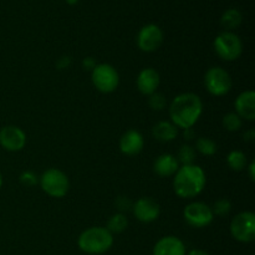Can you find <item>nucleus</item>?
Instances as JSON below:
<instances>
[{
  "label": "nucleus",
  "mask_w": 255,
  "mask_h": 255,
  "mask_svg": "<svg viewBox=\"0 0 255 255\" xmlns=\"http://www.w3.org/2000/svg\"><path fill=\"white\" fill-rule=\"evenodd\" d=\"M187 255H209L206 251H202V249H193V251L189 252Z\"/></svg>",
  "instance_id": "34"
},
{
  "label": "nucleus",
  "mask_w": 255,
  "mask_h": 255,
  "mask_svg": "<svg viewBox=\"0 0 255 255\" xmlns=\"http://www.w3.org/2000/svg\"><path fill=\"white\" fill-rule=\"evenodd\" d=\"M127 224H128V222H127L126 217L122 213H116L109 219L106 229L111 234H119L127 228Z\"/></svg>",
  "instance_id": "20"
},
{
  "label": "nucleus",
  "mask_w": 255,
  "mask_h": 255,
  "mask_svg": "<svg viewBox=\"0 0 255 255\" xmlns=\"http://www.w3.org/2000/svg\"><path fill=\"white\" fill-rule=\"evenodd\" d=\"M184 139H187V141H191V139H193L194 137H196V133H194L193 128H186L184 129Z\"/></svg>",
  "instance_id": "31"
},
{
  "label": "nucleus",
  "mask_w": 255,
  "mask_h": 255,
  "mask_svg": "<svg viewBox=\"0 0 255 255\" xmlns=\"http://www.w3.org/2000/svg\"><path fill=\"white\" fill-rule=\"evenodd\" d=\"M206 186V173L196 164L179 167L174 174L173 187L177 196L182 198H193L203 191Z\"/></svg>",
  "instance_id": "2"
},
{
  "label": "nucleus",
  "mask_w": 255,
  "mask_h": 255,
  "mask_svg": "<svg viewBox=\"0 0 255 255\" xmlns=\"http://www.w3.org/2000/svg\"><path fill=\"white\" fill-rule=\"evenodd\" d=\"M70 62H71V60H70V57H61V59L59 60V62H57V66L60 67V69H66L67 66L70 65Z\"/></svg>",
  "instance_id": "30"
},
{
  "label": "nucleus",
  "mask_w": 255,
  "mask_h": 255,
  "mask_svg": "<svg viewBox=\"0 0 255 255\" xmlns=\"http://www.w3.org/2000/svg\"><path fill=\"white\" fill-rule=\"evenodd\" d=\"M227 163L233 171H243L247 166V156L242 151H232L227 157Z\"/></svg>",
  "instance_id": "21"
},
{
  "label": "nucleus",
  "mask_w": 255,
  "mask_h": 255,
  "mask_svg": "<svg viewBox=\"0 0 255 255\" xmlns=\"http://www.w3.org/2000/svg\"><path fill=\"white\" fill-rule=\"evenodd\" d=\"M231 233L242 243H251L255 238V216L252 212L237 214L231 223Z\"/></svg>",
  "instance_id": "7"
},
{
  "label": "nucleus",
  "mask_w": 255,
  "mask_h": 255,
  "mask_svg": "<svg viewBox=\"0 0 255 255\" xmlns=\"http://www.w3.org/2000/svg\"><path fill=\"white\" fill-rule=\"evenodd\" d=\"M148 104L149 106H151V109L156 110V111H161V110H163L164 107H166L167 100L162 94L154 92V94H152L151 96H149Z\"/></svg>",
  "instance_id": "26"
},
{
  "label": "nucleus",
  "mask_w": 255,
  "mask_h": 255,
  "mask_svg": "<svg viewBox=\"0 0 255 255\" xmlns=\"http://www.w3.org/2000/svg\"><path fill=\"white\" fill-rule=\"evenodd\" d=\"M116 206L121 212H127L131 209L132 203L128 198H126V197H119L116 201Z\"/></svg>",
  "instance_id": "28"
},
{
  "label": "nucleus",
  "mask_w": 255,
  "mask_h": 255,
  "mask_svg": "<svg viewBox=\"0 0 255 255\" xmlns=\"http://www.w3.org/2000/svg\"><path fill=\"white\" fill-rule=\"evenodd\" d=\"M26 143V134L17 126H5L0 129V146L10 152L21 151Z\"/></svg>",
  "instance_id": "11"
},
{
  "label": "nucleus",
  "mask_w": 255,
  "mask_h": 255,
  "mask_svg": "<svg viewBox=\"0 0 255 255\" xmlns=\"http://www.w3.org/2000/svg\"><path fill=\"white\" fill-rule=\"evenodd\" d=\"M184 219L194 228H204L213 221L214 213L209 206L202 202H193L184 208Z\"/></svg>",
  "instance_id": "9"
},
{
  "label": "nucleus",
  "mask_w": 255,
  "mask_h": 255,
  "mask_svg": "<svg viewBox=\"0 0 255 255\" xmlns=\"http://www.w3.org/2000/svg\"><path fill=\"white\" fill-rule=\"evenodd\" d=\"M67 1H69L70 4H76V2H77V0H67Z\"/></svg>",
  "instance_id": "35"
},
{
  "label": "nucleus",
  "mask_w": 255,
  "mask_h": 255,
  "mask_svg": "<svg viewBox=\"0 0 255 255\" xmlns=\"http://www.w3.org/2000/svg\"><path fill=\"white\" fill-rule=\"evenodd\" d=\"M237 115L248 121L255 120V94L253 91H244L236 100Z\"/></svg>",
  "instance_id": "16"
},
{
  "label": "nucleus",
  "mask_w": 255,
  "mask_h": 255,
  "mask_svg": "<svg viewBox=\"0 0 255 255\" xmlns=\"http://www.w3.org/2000/svg\"><path fill=\"white\" fill-rule=\"evenodd\" d=\"M163 42V32L157 25L149 24L142 27L137 36V45L144 52H153Z\"/></svg>",
  "instance_id": "10"
},
{
  "label": "nucleus",
  "mask_w": 255,
  "mask_h": 255,
  "mask_svg": "<svg viewBox=\"0 0 255 255\" xmlns=\"http://www.w3.org/2000/svg\"><path fill=\"white\" fill-rule=\"evenodd\" d=\"M204 85L213 96H224L232 89L231 75L222 67H211L204 75Z\"/></svg>",
  "instance_id": "8"
},
{
  "label": "nucleus",
  "mask_w": 255,
  "mask_h": 255,
  "mask_svg": "<svg viewBox=\"0 0 255 255\" xmlns=\"http://www.w3.org/2000/svg\"><path fill=\"white\" fill-rule=\"evenodd\" d=\"M42 191L50 197L61 198L66 196L70 188V182L66 174L57 168H50L41 176L40 179Z\"/></svg>",
  "instance_id": "4"
},
{
  "label": "nucleus",
  "mask_w": 255,
  "mask_h": 255,
  "mask_svg": "<svg viewBox=\"0 0 255 255\" xmlns=\"http://www.w3.org/2000/svg\"><path fill=\"white\" fill-rule=\"evenodd\" d=\"M232 209V204L231 202L228 201L227 198H221L214 203L213 206V213H216L217 216H227V214L231 212Z\"/></svg>",
  "instance_id": "25"
},
{
  "label": "nucleus",
  "mask_w": 255,
  "mask_h": 255,
  "mask_svg": "<svg viewBox=\"0 0 255 255\" xmlns=\"http://www.w3.org/2000/svg\"><path fill=\"white\" fill-rule=\"evenodd\" d=\"M203 111V104L198 95L186 92L176 96L169 107L172 124L181 128H192Z\"/></svg>",
  "instance_id": "1"
},
{
  "label": "nucleus",
  "mask_w": 255,
  "mask_h": 255,
  "mask_svg": "<svg viewBox=\"0 0 255 255\" xmlns=\"http://www.w3.org/2000/svg\"><path fill=\"white\" fill-rule=\"evenodd\" d=\"M194 159H196V151L189 144H184L179 148L178 151V163H182L183 166H189V164H194Z\"/></svg>",
  "instance_id": "23"
},
{
  "label": "nucleus",
  "mask_w": 255,
  "mask_h": 255,
  "mask_svg": "<svg viewBox=\"0 0 255 255\" xmlns=\"http://www.w3.org/2000/svg\"><path fill=\"white\" fill-rule=\"evenodd\" d=\"M242 22V14L237 9H229L223 14L221 19L222 26L228 30H233L238 27Z\"/></svg>",
  "instance_id": "19"
},
{
  "label": "nucleus",
  "mask_w": 255,
  "mask_h": 255,
  "mask_svg": "<svg viewBox=\"0 0 255 255\" xmlns=\"http://www.w3.org/2000/svg\"><path fill=\"white\" fill-rule=\"evenodd\" d=\"M159 212L161 209L158 203L148 197H142L133 204V214L139 222L143 223H151L156 221L159 216Z\"/></svg>",
  "instance_id": "12"
},
{
  "label": "nucleus",
  "mask_w": 255,
  "mask_h": 255,
  "mask_svg": "<svg viewBox=\"0 0 255 255\" xmlns=\"http://www.w3.org/2000/svg\"><path fill=\"white\" fill-rule=\"evenodd\" d=\"M91 79L95 87L104 94L114 92L120 82L119 72L110 64L96 65L92 70Z\"/></svg>",
  "instance_id": "6"
},
{
  "label": "nucleus",
  "mask_w": 255,
  "mask_h": 255,
  "mask_svg": "<svg viewBox=\"0 0 255 255\" xmlns=\"http://www.w3.org/2000/svg\"><path fill=\"white\" fill-rule=\"evenodd\" d=\"M20 182H21L24 186L32 187L37 183V177H36V174L31 171L22 172L21 176H20Z\"/></svg>",
  "instance_id": "27"
},
{
  "label": "nucleus",
  "mask_w": 255,
  "mask_h": 255,
  "mask_svg": "<svg viewBox=\"0 0 255 255\" xmlns=\"http://www.w3.org/2000/svg\"><path fill=\"white\" fill-rule=\"evenodd\" d=\"M79 248L87 254L106 253L114 244V237L104 227H92L79 237Z\"/></svg>",
  "instance_id": "3"
},
{
  "label": "nucleus",
  "mask_w": 255,
  "mask_h": 255,
  "mask_svg": "<svg viewBox=\"0 0 255 255\" xmlns=\"http://www.w3.org/2000/svg\"><path fill=\"white\" fill-rule=\"evenodd\" d=\"M179 163L177 161L176 157L173 154L164 153L161 154L158 158L156 159L153 164V169L158 176L161 177H171L176 174L178 171Z\"/></svg>",
  "instance_id": "17"
},
{
  "label": "nucleus",
  "mask_w": 255,
  "mask_h": 255,
  "mask_svg": "<svg viewBox=\"0 0 255 255\" xmlns=\"http://www.w3.org/2000/svg\"><path fill=\"white\" fill-rule=\"evenodd\" d=\"M144 141L142 134L136 129H129L120 139V149L126 156H134L143 149Z\"/></svg>",
  "instance_id": "14"
},
{
  "label": "nucleus",
  "mask_w": 255,
  "mask_h": 255,
  "mask_svg": "<svg viewBox=\"0 0 255 255\" xmlns=\"http://www.w3.org/2000/svg\"><path fill=\"white\" fill-rule=\"evenodd\" d=\"M248 169H249V177H251L252 181H254L255 178V162L254 161H252V163L249 164Z\"/></svg>",
  "instance_id": "33"
},
{
  "label": "nucleus",
  "mask_w": 255,
  "mask_h": 255,
  "mask_svg": "<svg viewBox=\"0 0 255 255\" xmlns=\"http://www.w3.org/2000/svg\"><path fill=\"white\" fill-rule=\"evenodd\" d=\"M214 50L217 55L224 61H234L242 55L243 44L238 35L224 31L214 40Z\"/></svg>",
  "instance_id": "5"
},
{
  "label": "nucleus",
  "mask_w": 255,
  "mask_h": 255,
  "mask_svg": "<svg viewBox=\"0 0 255 255\" xmlns=\"http://www.w3.org/2000/svg\"><path fill=\"white\" fill-rule=\"evenodd\" d=\"M159 85V75L152 67H147L143 69L138 74L137 77V87H138L139 92L147 96H151L154 94Z\"/></svg>",
  "instance_id": "15"
},
{
  "label": "nucleus",
  "mask_w": 255,
  "mask_h": 255,
  "mask_svg": "<svg viewBox=\"0 0 255 255\" xmlns=\"http://www.w3.org/2000/svg\"><path fill=\"white\" fill-rule=\"evenodd\" d=\"M255 138V132L254 129H249L248 132L244 133V141H248V142H253Z\"/></svg>",
  "instance_id": "32"
},
{
  "label": "nucleus",
  "mask_w": 255,
  "mask_h": 255,
  "mask_svg": "<svg viewBox=\"0 0 255 255\" xmlns=\"http://www.w3.org/2000/svg\"><path fill=\"white\" fill-rule=\"evenodd\" d=\"M152 133H153L154 138L159 142H171L178 134V129L177 126L172 122L168 121H161L153 127L152 129Z\"/></svg>",
  "instance_id": "18"
},
{
  "label": "nucleus",
  "mask_w": 255,
  "mask_h": 255,
  "mask_svg": "<svg viewBox=\"0 0 255 255\" xmlns=\"http://www.w3.org/2000/svg\"><path fill=\"white\" fill-rule=\"evenodd\" d=\"M153 255H186V246L177 237H163L154 246Z\"/></svg>",
  "instance_id": "13"
},
{
  "label": "nucleus",
  "mask_w": 255,
  "mask_h": 255,
  "mask_svg": "<svg viewBox=\"0 0 255 255\" xmlns=\"http://www.w3.org/2000/svg\"><path fill=\"white\" fill-rule=\"evenodd\" d=\"M82 66L86 70H94V67L96 66V62H95V60L92 59V57H86V59H84V61H82Z\"/></svg>",
  "instance_id": "29"
},
{
  "label": "nucleus",
  "mask_w": 255,
  "mask_h": 255,
  "mask_svg": "<svg viewBox=\"0 0 255 255\" xmlns=\"http://www.w3.org/2000/svg\"><path fill=\"white\" fill-rule=\"evenodd\" d=\"M1 186H2V176L1 173H0V188H1Z\"/></svg>",
  "instance_id": "36"
},
{
  "label": "nucleus",
  "mask_w": 255,
  "mask_h": 255,
  "mask_svg": "<svg viewBox=\"0 0 255 255\" xmlns=\"http://www.w3.org/2000/svg\"><path fill=\"white\" fill-rule=\"evenodd\" d=\"M196 148L203 156H213L217 152V144L214 143V141H212L211 138H207V137H201V138L197 139L196 142Z\"/></svg>",
  "instance_id": "22"
},
{
  "label": "nucleus",
  "mask_w": 255,
  "mask_h": 255,
  "mask_svg": "<svg viewBox=\"0 0 255 255\" xmlns=\"http://www.w3.org/2000/svg\"><path fill=\"white\" fill-rule=\"evenodd\" d=\"M223 126L224 128L228 129L231 132L238 131L242 127V119L236 114V112H231V114H227L223 117Z\"/></svg>",
  "instance_id": "24"
}]
</instances>
